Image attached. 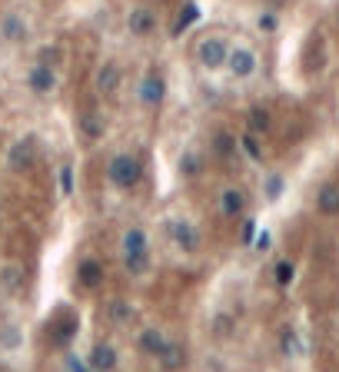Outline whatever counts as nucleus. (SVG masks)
<instances>
[{
	"instance_id": "obj_1",
	"label": "nucleus",
	"mask_w": 339,
	"mask_h": 372,
	"mask_svg": "<svg viewBox=\"0 0 339 372\" xmlns=\"http://www.w3.org/2000/svg\"><path fill=\"white\" fill-rule=\"evenodd\" d=\"M107 180L113 183L116 190H133L143 180V160L136 153H116L113 160L107 163Z\"/></svg>"
},
{
	"instance_id": "obj_2",
	"label": "nucleus",
	"mask_w": 339,
	"mask_h": 372,
	"mask_svg": "<svg viewBox=\"0 0 339 372\" xmlns=\"http://www.w3.org/2000/svg\"><path fill=\"white\" fill-rule=\"evenodd\" d=\"M80 333V319L74 313H60L54 323L47 326V343L54 346V349H67L74 339H77Z\"/></svg>"
},
{
	"instance_id": "obj_3",
	"label": "nucleus",
	"mask_w": 339,
	"mask_h": 372,
	"mask_svg": "<svg viewBox=\"0 0 339 372\" xmlns=\"http://www.w3.org/2000/svg\"><path fill=\"white\" fill-rule=\"evenodd\" d=\"M226 47L223 37H203L200 40V47H196V60H200V67L203 70H223L226 67Z\"/></svg>"
},
{
	"instance_id": "obj_4",
	"label": "nucleus",
	"mask_w": 339,
	"mask_h": 372,
	"mask_svg": "<svg viewBox=\"0 0 339 372\" xmlns=\"http://www.w3.org/2000/svg\"><path fill=\"white\" fill-rule=\"evenodd\" d=\"M37 160V136H20L17 144L7 150V166L14 173H24Z\"/></svg>"
},
{
	"instance_id": "obj_5",
	"label": "nucleus",
	"mask_w": 339,
	"mask_h": 372,
	"mask_svg": "<svg viewBox=\"0 0 339 372\" xmlns=\"http://www.w3.org/2000/svg\"><path fill=\"white\" fill-rule=\"evenodd\" d=\"M166 233H170V239H173V246L183 249V253H196V249H200V229H196L190 220H170Z\"/></svg>"
},
{
	"instance_id": "obj_6",
	"label": "nucleus",
	"mask_w": 339,
	"mask_h": 372,
	"mask_svg": "<svg viewBox=\"0 0 339 372\" xmlns=\"http://www.w3.org/2000/svg\"><path fill=\"white\" fill-rule=\"evenodd\" d=\"M256 67H260V60H256V54H253L250 47H233L230 54H226V70H230L236 80L253 76L256 74Z\"/></svg>"
},
{
	"instance_id": "obj_7",
	"label": "nucleus",
	"mask_w": 339,
	"mask_h": 372,
	"mask_svg": "<svg viewBox=\"0 0 339 372\" xmlns=\"http://www.w3.org/2000/svg\"><path fill=\"white\" fill-rule=\"evenodd\" d=\"M163 100H166V80H163V74L150 70V74L140 80V104L150 106V110H156Z\"/></svg>"
},
{
	"instance_id": "obj_8",
	"label": "nucleus",
	"mask_w": 339,
	"mask_h": 372,
	"mask_svg": "<svg viewBox=\"0 0 339 372\" xmlns=\"http://www.w3.org/2000/svg\"><path fill=\"white\" fill-rule=\"evenodd\" d=\"M27 86L34 96H50L54 94V86H57V74L50 64H34L27 74Z\"/></svg>"
},
{
	"instance_id": "obj_9",
	"label": "nucleus",
	"mask_w": 339,
	"mask_h": 372,
	"mask_svg": "<svg viewBox=\"0 0 339 372\" xmlns=\"http://www.w3.org/2000/svg\"><path fill=\"white\" fill-rule=\"evenodd\" d=\"M103 263L100 259H93V256H84L77 263V286H84V289H100L103 286Z\"/></svg>"
},
{
	"instance_id": "obj_10",
	"label": "nucleus",
	"mask_w": 339,
	"mask_h": 372,
	"mask_svg": "<svg viewBox=\"0 0 339 372\" xmlns=\"http://www.w3.org/2000/svg\"><path fill=\"white\" fill-rule=\"evenodd\" d=\"M126 30H130L133 37H150L156 30V14L150 7H133L126 14Z\"/></svg>"
},
{
	"instance_id": "obj_11",
	"label": "nucleus",
	"mask_w": 339,
	"mask_h": 372,
	"mask_svg": "<svg viewBox=\"0 0 339 372\" xmlns=\"http://www.w3.org/2000/svg\"><path fill=\"white\" fill-rule=\"evenodd\" d=\"M116 363H120V356H116V349L110 343H97L87 356V366L93 372H113Z\"/></svg>"
},
{
	"instance_id": "obj_12",
	"label": "nucleus",
	"mask_w": 339,
	"mask_h": 372,
	"mask_svg": "<svg viewBox=\"0 0 339 372\" xmlns=\"http://www.w3.org/2000/svg\"><path fill=\"white\" fill-rule=\"evenodd\" d=\"M243 210H246V193L236 190V186H226L220 193V213H223L226 220H240Z\"/></svg>"
},
{
	"instance_id": "obj_13",
	"label": "nucleus",
	"mask_w": 339,
	"mask_h": 372,
	"mask_svg": "<svg viewBox=\"0 0 339 372\" xmlns=\"http://www.w3.org/2000/svg\"><path fill=\"white\" fill-rule=\"evenodd\" d=\"M120 253L123 256H140V253H150V236H146L140 226H130L120 236Z\"/></svg>"
},
{
	"instance_id": "obj_14",
	"label": "nucleus",
	"mask_w": 339,
	"mask_h": 372,
	"mask_svg": "<svg viewBox=\"0 0 339 372\" xmlns=\"http://www.w3.org/2000/svg\"><path fill=\"white\" fill-rule=\"evenodd\" d=\"M156 359H160V366H163L166 372L183 369V366H186V346H183V343H170V339H166L163 353L156 356Z\"/></svg>"
},
{
	"instance_id": "obj_15",
	"label": "nucleus",
	"mask_w": 339,
	"mask_h": 372,
	"mask_svg": "<svg viewBox=\"0 0 339 372\" xmlns=\"http://www.w3.org/2000/svg\"><path fill=\"white\" fill-rule=\"evenodd\" d=\"M316 210L323 216H339V186L336 183H326L320 193H316Z\"/></svg>"
},
{
	"instance_id": "obj_16",
	"label": "nucleus",
	"mask_w": 339,
	"mask_h": 372,
	"mask_svg": "<svg viewBox=\"0 0 339 372\" xmlns=\"http://www.w3.org/2000/svg\"><path fill=\"white\" fill-rule=\"evenodd\" d=\"M120 80H123V74H120V67H116V64H103V67L97 70V90L100 94H116V86H120Z\"/></svg>"
},
{
	"instance_id": "obj_17",
	"label": "nucleus",
	"mask_w": 339,
	"mask_h": 372,
	"mask_svg": "<svg viewBox=\"0 0 339 372\" xmlns=\"http://www.w3.org/2000/svg\"><path fill=\"white\" fill-rule=\"evenodd\" d=\"M163 346H166V336L160 333V329H156V326H150V329H143V333H140V353L143 356H160L163 353Z\"/></svg>"
},
{
	"instance_id": "obj_18",
	"label": "nucleus",
	"mask_w": 339,
	"mask_h": 372,
	"mask_svg": "<svg viewBox=\"0 0 339 372\" xmlns=\"http://www.w3.org/2000/svg\"><path fill=\"white\" fill-rule=\"evenodd\" d=\"M0 37L7 40V44H17V40L27 37V24L17 17V14H7L4 24H0Z\"/></svg>"
},
{
	"instance_id": "obj_19",
	"label": "nucleus",
	"mask_w": 339,
	"mask_h": 372,
	"mask_svg": "<svg viewBox=\"0 0 339 372\" xmlns=\"http://www.w3.org/2000/svg\"><path fill=\"white\" fill-rule=\"evenodd\" d=\"M236 146H240V140L233 134H226V130H220V134L213 136V153L220 160H233V156H236Z\"/></svg>"
},
{
	"instance_id": "obj_20",
	"label": "nucleus",
	"mask_w": 339,
	"mask_h": 372,
	"mask_svg": "<svg viewBox=\"0 0 339 372\" xmlns=\"http://www.w3.org/2000/svg\"><path fill=\"white\" fill-rule=\"evenodd\" d=\"M270 124H273V116H270V110L266 106H253L250 114H246V126H250V134H266L270 130Z\"/></svg>"
},
{
	"instance_id": "obj_21",
	"label": "nucleus",
	"mask_w": 339,
	"mask_h": 372,
	"mask_svg": "<svg viewBox=\"0 0 339 372\" xmlns=\"http://www.w3.org/2000/svg\"><path fill=\"white\" fill-rule=\"evenodd\" d=\"M196 20H200V7H196V4H186V7L180 10V17H176V24H173V37L186 34V30L193 27Z\"/></svg>"
},
{
	"instance_id": "obj_22",
	"label": "nucleus",
	"mask_w": 339,
	"mask_h": 372,
	"mask_svg": "<svg viewBox=\"0 0 339 372\" xmlns=\"http://www.w3.org/2000/svg\"><path fill=\"white\" fill-rule=\"evenodd\" d=\"M110 319H113V326H130L133 323V306L126 299H113L110 303Z\"/></svg>"
},
{
	"instance_id": "obj_23",
	"label": "nucleus",
	"mask_w": 339,
	"mask_h": 372,
	"mask_svg": "<svg viewBox=\"0 0 339 372\" xmlns=\"http://www.w3.org/2000/svg\"><path fill=\"white\" fill-rule=\"evenodd\" d=\"M80 134L87 136V140H100L103 136V120L97 114H84L80 116Z\"/></svg>"
},
{
	"instance_id": "obj_24",
	"label": "nucleus",
	"mask_w": 339,
	"mask_h": 372,
	"mask_svg": "<svg viewBox=\"0 0 339 372\" xmlns=\"http://www.w3.org/2000/svg\"><path fill=\"white\" fill-rule=\"evenodd\" d=\"M123 269L130 276H146L150 273V253H140V256H123Z\"/></svg>"
},
{
	"instance_id": "obj_25",
	"label": "nucleus",
	"mask_w": 339,
	"mask_h": 372,
	"mask_svg": "<svg viewBox=\"0 0 339 372\" xmlns=\"http://www.w3.org/2000/svg\"><path fill=\"white\" fill-rule=\"evenodd\" d=\"M240 146H243V153H246L250 160H256V163L263 160V150H260V140H256V134H250V130H246V134L240 136Z\"/></svg>"
},
{
	"instance_id": "obj_26",
	"label": "nucleus",
	"mask_w": 339,
	"mask_h": 372,
	"mask_svg": "<svg viewBox=\"0 0 339 372\" xmlns=\"http://www.w3.org/2000/svg\"><path fill=\"white\" fill-rule=\"evenodd\" d=\"M293 273H296V269H293L290 259H280V263H276V269H273V279H276L280 286H290V283H293Z\"/></svg>"
},
{
	"instance_id": "obj_27",
	"label": "nucleus",
	"mask_w": 339,
	"mask_h": 372,
	"mask_svg": "<svg viewBox=\"0 0 339 372\" xmlns=\"http://www.w3.org/2000/svg\"><path fill=\"white\" fill-rule=\"evenodd\" d=\"M180 170H183V176H196L200 173V156L196 153H183L180 156Z\"/></svg>"
},
{
	"instance_id": "obj_28",
	"label": "nucleus",
	"mask_w": 339,
	"mask_h": 372,
	"mask_svg": "<svg viewBox=\"0 0 339 372\" xmlns=\"http://www.w3.org/2000/svg\"><path fill=\"white\" fill-rule=\"evenodd\" d=\"M213 333L216 336H230L233 333V316H226V313L213 316Z\"/></svg>"
},
{
	"instance_id": "obj_29",
	"label": "nucleus",
	"mask_w": 339,
	"mask_h": 372,
	"mask_svg": "<svg viewBox=\"0 0 339 372\" xmlns=\"http://www.w3.org/2000/svg\"><path fill=\"white\" fill-rule=\"evenodd\" d=\"M0 279H4V286H7V289H17L20 279H24V273H20L17 266H7L4 273H0Z\"/></svg>"
},
{
	"instance_id": "obj_30",
	"label": "nucleus",
	"mask_w": 339,
	"mask_h": 372,
	"mask_svg": "<svg viewBox=\"0 0 339 372\" xmlns=\"http://www.w3.org/2000/svg\"><path fill=\"white\" fill-rule=\"evenodd\" d=\"M60 190H64V196L74 193V170L70 166H60Z\"/></svg>"
},
{
	"instance_id": "obj_31",
	"label": "nucleus",
	"mask_w": 339,
	"mask_h": 372,
	"mask_svg": "<svg viewBox=\"0 0 339 372\" xmlns=\"http://www.w3.org/2000/svg\"><path fill=\"white\" fill-rule=\"evenodd\" d=\"M283 349H286V356H300V343H296V336L290 329L283 333Z\"/></svg>"
},
{
	"instance_id": "obj_32",
	"label": "nucleus",
	"mask_w": 339,
	"mask_h": 372,
	"mask_svg": "<svg viewBox=\"0 0 339 372\" xmlns=\"http://www.w3.org/2000/svg\"><path fill=\"white\" fill-rule=\"evenodd\" d=\"M40 64H50V67L60 64V50L57 47H44V50H40Z\"/></svg>"
},
{
	"instance_id": "obj_33",
	"label": "nucleus",
	"mask_w": 339,
	"mask_h": 372,
	"mask_svg": "<svg viewBox=\"0 0 339 372\" xmlns=\"http://www.w3.org/2000/svg\"><path fill=\"white\" fill-rule=\"evenodd\" d=\"M280 190H283V180H280V176H270V183H266V196H270V200H276V196H280Z\"/></svg>"
},
{
	"instance_id": "obj_34",
	"label": "nucleus",
	"mask_w": 339,
	"mask_h": 372,
	"mask_svg": "<svg viewBox=\"0 0 339 372\" xmlns=\"http://www.w3.org/2000/svg\"><path fill=\"white\" fill-rule=\"evenodd\" d=\"M67 369H70V372H93V369H87V366L80 363L77 356H67Z\"/></svg>"
},
{
	"instance_id": "obj_35",
	"label": "nucleus",
	"mask_w": 339,
	"mask_h": 372,
	"mask_svg": "<svg viewBox=\"0 0 339 372\" xmlns=\"http://www.w3.org/2000/svg\"><path fill=\"white\" fill-rule=\"evenodd\" d=\"M253 236H256V223L246 220V226H243V243H253Z\"/></svg>"
},
{
	"instance_id": "obj_36",
	"label": "nucleus",
	"mask_w": 339,
	"mask_h": 372,
	"mask_svg": "<svg viewBox=\"0 0 339 372\" xmlns=\"http://www.w3.org/2000/svg\"><path fill=\"white\" fill-rule=\"evenodd\" d=\"M256 249H260V253L270 249V233H260V236H256Z\"/></svg>"
},
{
	"instance_id": "obj_37",
	"label": "nucleus",
	"mask_w": 339,
	"mask_h": 372,
	"mask_svg": "<svg viewBox=\"0 0 339 372\" xmlns=\"http://www.w3.org/2000/svg\"><path fill=\"white\" fill-rule=\"evenodd\" d=\"M273 27H276V17H270V14L260 17V30H273Z\"/></svg>"
}]
</instances>
